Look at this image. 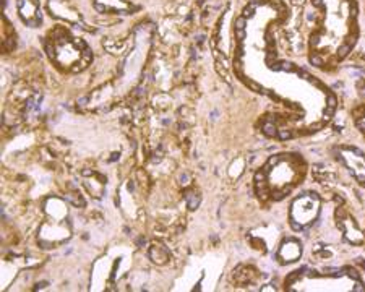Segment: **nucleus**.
<instances>
[{"instance_id": "5", "label": "nucleus", "mask_w": 365, "mask_h": 292, "mask_svg": "<svg viewBox=\"0 0 365 292\" xmlns=\"http://www.w3.org/2000/svg\"><path fill=\"white\" fill-rule=\"evenodd\" d=\"M150 259H151L153 261H155V263H160V265H163V263L168 261L169 255H168L166 250H164L163 245L155 244V245H153V247H151V250H150Z\"/></svg>"}, {"instance_id": "1", "label": "nucleus", "mask_w": 365, "mask_h": 292, "mask_svg": "<svg viewBox=\"0 0 365 292\" xmlns=\"http://www.w3.org/2000/svg\"><path fill=\"white\" fill-rule=\"evenodd\" d=\"M305 165L297 155L272 156L255 175V190L262 202H281L304 179Z\"/></svg>"}, {"instance_id": "2", "label": "nucleus", "mask_w": 365, "mask_h": 292, "mask_svg": "<svg viewBox=\"0 0 365 292\" xmlns=\"http://www.w3.org/2000/svg\"><path fill=\"white\" fill-rule=\"evenodd\" d=\"M320 212V200L317 194H305L292 203L291 226L294 231H304L317 219Z\"/></svg>"}, {"instance_id": "6", "label": "nucleus", "mask_w": 365, "mask_h": 292, "mask_svg": "<svg viewBox=\"0 0 365 292\" xmlns=\"http://www.w3.org/2000/svg\"><path fill=\"white\" fill-rule=\"evenodd\" d=\"M352 115H354L356 127L365 135V104L352 110Z\"/></svg>"}, {"instance_id": "4", "label": "nucleus", "mask_w": 365, "mask_h": 292, "mask_svg": "<svg viewBox=\"0 0 365 292\" xmlns=\"http://www.w3.org/2000/svg\"><path fill=\"white\" fill-rule=\"evenodd\" d=\"M302 255V245L296 239H286L284 242L281 244V247L276 254V259L279 263H294L300 259Z\"/></svg>"}, {"instance_id": "8", "label": "nucleus", "mask_w": 365, "mask_h": 292, "mask_svg": "<svg viewBox=\"0 0 365 292\" xmlns=\"http://www.w3.org/2000/svg\"><path fill=\"white\" fill-rule=\"evenodd\" d=\"M364 268H365V263H364Z\"/></svg>"}, {"instance_id": "3", "label": "nucleus", "mask_w": 365, "mask_h": 292, "mask_svg": "<svg viewBox=\"0 0 365 292\" xmlns=\"http://www.w3.org/2000/svg\"><path fill=\"white\" fill-rule=\"evenodd\" d=\"M339 155L344 165L349 167L352 175L357 179V182L365 187V155L361 150L352 148V146H341Z\"/></svg>"}, {"instance_id": "7", "label": "nucleus", "mask_w": 365, "mask_h": 292, "mask_svg": "<svg viewBox=\"0 0 365 292\" xmlns=\"http://www.w3.org/2000/svg\"><path fill=\"white\" fill-rule=\"evenodd\" d=\"M185 198H187V202H188V208L195 209L198 207V203H200V198L198 197H193V194H188Z\"/></svg>"}]
</instances>
